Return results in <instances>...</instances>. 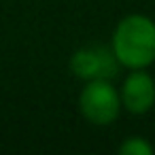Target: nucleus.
<instances>
[{
  "label": "nucleus",
  "mask_w": 155,
  "mask_h": 155,
  "mask_svg": "<svg viewBox=\"0 0 155 155\" xmlns=\"http://www.w3.org/2000/svg\"><path fill=\"white\" fill-rule=\"evenodd\" d=\"M121 106L132 115H144L155 106V79L147 72V68L130 70L123 79L121 89Z\"/></svg>",
  "instance_id": "nucleus-4"
},
{
  "label": "nucleus",
  "mask_w": 155,
  "mask_h": 155,
  "mask_svg": "<svg viewBox=\"0 0 155 155\" xmlns=\"http://www.w3.org/2000/svg\"><path fill=\"white\" fill-rule=\"evenodd\" d=\"M119 62L110 47H81L70 58V70L83 81L91 79H113Z\"/></svg>",
  "instance_id": "nucleus-3"
},
{
  "label": "nucleus",
  "mask_w": 155,
  "mask_h": 155,
  "mask_svg": "<svg viewBox=\"0 0 155 155\" xmlns=\"http://www.w3.org/2000/svg\"><path fill=\"white\" fill-rule=\"evenodd\" d=\"M110 49L119 66L127 70L149 68L155 62V21L140 13L125 15L113 30Z\"/></svg>",
  "instance_id": "nucleus-1"
},
{
  "label": "nucleus",
  "mask_w": 155,
  "mask_h": 155,
  "mask_svg": "<svg viewBox=\"0 0 155 155\" xmlns=\"http://www.w3.org/2000/svg\"><path fill=\"white\" fill-rule=\"evenodd\" d=\"M119 153L121 155H151L153 144L142 136H130L119 144Z\"/></svg>",
  "instance_id": "nucleus-5"
},
{
  "label": "nucleus",
  "mask_w": 155,
  "mask_h": 155,
  "mask_svg": "<svg viewBox=\"0 0 155 155\" xmlns=\"http://www.w3.org/2000/svg\"><path fill=\"white\" fill-rule=\"evenodd\" d=\"M119 89L110 79H91L85 81V87L79 94V110L91 125H110L121 113Z\"/></svg>",
  "instance_id": "nucleus-2"
}]
</instances>
